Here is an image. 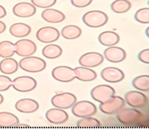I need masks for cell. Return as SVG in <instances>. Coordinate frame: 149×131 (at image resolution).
<instances>
[{
	"label": "cell",
	"instance_id": "6da1fadb",
	"mask_svg": "<svg viewBox=\"0 0 149 131\" xmlns=\"http://www.w3.org/2000/svg\"><path fill=\"white\" fill-rule=\"evenodd\" d=\"M143 116L142 113L134 108L123 107L116 112V117L120 123L130 125L140 122Z\"/></svg>",
	"mask_w": 149,
	"mask_h": 131
},
{
	"label": "cell",
	"instance_id": "7a4b0ae2",
	"mask_svg": "<svg viewBox=\"0 0 149 131\" xmlns=\"http://www.w3.org/2000/svg\"><path fill=\"white\" fill-rule=\"evenodd\" d=\"M82 20L89 27L99 28L107 23L108 17L102 11L93 10L86 12L83 16Z\"/></svg>",
	"mask_w": 149,
	"mask_h": 131
},
{
	"label": "cell",
	"instance_id": "3957f363",
	"mask_svg": "<svg viewBox=\"0 0 149 131\" xmlns=\"http://www.w3.org/2000/svg\"><path fill=\"white\" fill-rule=\"evenodd\" d=\"M20 68L29 72H38L46 67V62L41 58L36 56H27L22 59L19 63Z\"/></svg>",
	"mask_w": 149,
	"mask_h": 131
},
{
	"label": "cell",
	"instance_id": "277c9868",
	"mask_svg": "<svg viewBox=\"0 0 149 131\" xmlns=\"http://www.w3.org/2000/svg\"><path fill=\"white\" fill-rule=\"evenodd\" d=\"M97 112L95 105L91 101L82 100L76 102L72 108V114L79 118H86L94 115Z\"/></svg>",
	"mask_w": 149,
	"mask_h": 131
},
{
	"label": "cell",
	"instance_id": "5b68a950",
	"mask_svg": "<svg viewBox=\"0 0 149 131\" xmlns=\"http://www.w3.org/2000/svg\"><path fill=\"white\" fill-rule=\"evenodd\" d=\"M115 90L111 86L99 85L93 88L90 92L93 99L100 103H104L115 95Z\"/></svg>",
	"mask_w": 149,
	"mask_h": 131
},
{
	"label": "cell",
	"instance_id": "8992f818",
	"mask_svg": "<svg viewBox=\"0 0 149 131\" xmlns=\"http://www.w3.org/2000/svg\"><path fill=\"white\" fill-rule=\"evenodd\" d=\"M126 103L134 108H142L148 104L147 96L140 91L131 90L127 92L125 95Z\"/></svg>",
	"mask_w": 149,
	"mask_h": 131
},
{
	"label": "cell",
	"instance_id": "52a82bcc",
	"mask_svg": "<svg viewBox=\"0 0 149 131\" xmlns=\"http://www.w3.org/2000/svg\"><path fill=\"white\" fill-rule=\"evenodd\" d=\"M51 101L52 105L56 108L68 109L76 103L77 98L74 94L71 93L63 92L54 96Z\"/></svg>",
	"mask_w": 149,
	"mask_h": 131
},
{
	"label": "cell",
	"instance_id": "ba28073f",
	"mask_svg": "<svg viewBox=\"0 0 149 131\" xmlns=\"http://www.w3.org/2000/svg\"><path fill=\"white\" fill-rule=\"evenodd\" d=\"M125 104V100L119 96H113L107 101L100 104V110L106 114H113L123 108Z\"/></svg>",
	"mask_w": 149,
	"mask_h": 131
},
{
	"label": "cell",
	"instance_id": "9c48e42d",
	"mask_svg": "<svg viewBox=\"0 0 149 131\" xmlns=\"http://www.w3.org/2000/svg\"><path fill=\"white\" fill-rule=\"evenodd\" d=\"M52 77L61 82H69L76 78L74 69L66 66H59L54 68L51 72Z\"/></svg>",
	"mask_w": 149,
	"mask_h": 131
},
{
	"label": "cell",
	"instance_id": "30bf717a",
	"mask_svg": "<svg viewBox=\"0 0 149 131\" xmlns=\"http://www.w3.org/2000/svg\"><path fill=\"white\" fill-rule=\"evenodd\" d=\"M13 88L20 92H29L34 89L37 86V82L33 78L29 76H21L15 78L12 81Z\"/></svg>",
	"mask_w": 149,
	"mask_h": 131
},
{
	"label": "cell",
	"instance_id": "8fae6325",
	"mask_svg": "<svg viewBox=\"0 0 149 131\" xmlns=\"http://www.w3.org/2000/svg\"><path fill=\"white\" fill-rule=\"evenodd\" d=\"M60 36V32L55 27L47 26L40 28L36 33L37 39L42 43H52L56 41Z\"/></svg>",
	"mask_w": 149,
	"mask_h": 131
},
{
	"label": "cell",
	"instance_id": "7c38bea8",
	"mask_svg": "<svg viewBox=\"0 0 149 131\" xmlns=\"http://www.w3.org/2000/svg\"><path fill=\"white\" fill-rule=\"evenodd\" d=\"M104 60V56L101 53L96 52H90L81 56L79 59V63L81 66L92 68L101 65Z\"/></svg>",
	"mask_w": 149,
	"mask_h": 131
},
{
	"label": "cell",
	"instance_id": "4fadbf2b",
	"mask_svg": "<svg viewBox=\"0 0 149 131\" xmlns=\"http://www.w3.org/2000/svg\"><path fill=\"white\" fill-rule=\"evenodd\" d=\"M15 45L16 46V53L22 57H27L34 54L37 50L36 43L28 39H22L17 41Z\"/></svg>",
	"mask_w": 149,
	"mask_h": 131
},
{
	"label": "cell",
	"instance_id": "5bb4252c",
	"mask_svg": "<svg viewBox=\"0 0 149 131\" xmlns=\"http://www.w3.org/2000/svg\"><path fill=\"white\" fill-rule=\"evenodd\" d=\"M101 78L109 83H117L122 81L125 78L124 72L119 68L115 67L104 68L101 72Z\"/></svg>",
	"mask_w": 149,
	"mask_h": 131
},
{
	"label": "cell",
	"instance_id": "9a60e30c",
	"mask_svg": "<svg viewBox=\"0 0 149 131\" xmlns=\"http://www.w3.org/2000/svg\"><path fill=\"white\" fill-rule=\"evenodd\" d=\"M105 59L111 63H117L123 61L126 57L125 50L119 46H109L104 51Z\"/></svg>",
	"mask_w": 149,
	"mask_h": 131
},
{
	"label": "cell",
	"instance_id": "2e32d148",
	"mask_svg": "<svg viewBox=\"0 0 149 131\" xmlns=\"http://www.w3.org/2000/svg\"><path fill=\"white\" fill-rule=\"evenodd\" d=\"M12 10L15 16L26 18L33 16L36 12V8L33 3L22 2L16 3L13 6Z\"/></svg>",
	"mask_w": 149,
	"mask_h": 131
},
{
	"label": "cell",
	"instance_id": "e0dca14e",
	"mask_svg": "<svg viewBox=\"0 0 149 131\" xmlns=\"http://www.w3.org/2000/svg\"><path fill=\"white\" fill-rule=\"evenodd\" d=\"M47 119L54 124H62L66 122L69 116L68 113L63 109L55 108L48 110L45 114Z\"/></svg>",
	"mask_w": 149,
	"mask_h": 131
},
{
	"label": "cell",
	"instance_id": "ac0fdd59",
	"mask_svg": "<svg viewBox=\"0 0 149 131\" xmlns=\"http://www.w3.org/2000/svg\"><path fill=\"white\" fill-rule=\"evenodd\" d=\"M15 106L18 111L23 113H33L39 108L38 102L30 98H24L18 100Z\"/></svg>",
	"mask_w": 149,
	"mask_h": 131
},
{
	"label": "cell",
	"instance_id": "d6986e66",
	"mask_svg": "<svg viewBox=\"0 0 149 131\" xmlns=\"http://www.w3.org/2000/svg\"><path fill=\"white\" fill-rule=\"evenodd\" d=\"M42 18L49 23H61L65 19V15L61 11L52 8H47L41 13Z\"/></svg>",
	"mask_w": 149,
	"mask_h": 131
},
{
	"label": "cell",
	"instance_id": "ffe728a7",
	"mask_svg": "<svg viewBox=\"0 0 149 131\" xmlns=\"http://www.w3.org/2000/svg\"><path fill=\"white\" fill-rule=\"evenodd\" d=\"M99 42L105 46H115L120 40L119 35L112 31H105L100 34L98 37Z\"/></svg>",
	"mask_w": 149,
	"mask_h": 131
},
{
	"label": "cell",
	"instance_id": "44dd1931",
	"mask_svg": "<svg viewBox=\"0 0 149 131\" xmlns=\"http://www.w3.org/2000/svg\"><path fill=\"white\" fill-rule=\"evenodd\" d=\"M31 27L23 23H16L12 24L9 28L10 34L14 37L23 38L27 37L31 32Z\"/></svg>",
	"mask_w": 149,
	"mask_h": 131
},
{
	"label": "cell",
	"instance_id": "7402d4cb",
	"mask_svg": "<svg viewBox=\"0 0 149 131\" xmlns=\"http://www.w3.org/2000/svg\"><path fill=\"white\" fill-rule=\"evenodd\" d=\"M76 73V78L84 82H89L97 78V73L93 70L86 67H77L74 68Z\"/></svg>",
	"mask_w": 149,
	"mask_h": 131
},
{
	"label": "cell",
	"instance_id": "603a6c76",
	"mask_svg": "<svg viewBox=\"0 0 149 131\" xmlns=\"http://www.w3.org/2000/svg\"><path fill=\"white\" fill-rule=\"evenodd\" d=\"M18 66L15 59L11 57L5 58L0 62V71L3 74H13L17 71Z\"/></svg>",
	"mask_w": 149,
	"mask_h": 131
},
{
	"label": "cell",
	"instance_id": "cb8c5ba5",
	"mask_svg": "<svg viewBox=\"0 0 149 131\" xmlns=\"http://www.w3.org/2000/svg\"><path fill=\"white\" fill-rule=\"evenodd\" d=\"M19 122V120L15 115L6 111L0 112V127H14Z\"/></svg>",
	"mask_w": 149,
	"mask_h": 131
},
{
	"label": "cell",
	"instance_id": "d4e9b609",
	"mask_svg": "<svg viewBox=\"0 0 149 131\" xmlns=\"http://www.w3.org/2000/svg\"><path fill=\"white\" fill-rule=\"evenodd\" d=\"M82 33L81 28L76 25L65 26L61 30V35L66 39H74L79 38Z\"/></svg>",
	"mask_w": 149,
	"mask_h": 131
},
{
	"label": "cell",
	"instance_id": "484cf974",
	"mask_svg": "<svg viewBox=\"0 0 149 131\" xmlns=\"http://www.w3.org/2000/svg\"><path fill=\"white\" fill-rule=\"evenodd\" d=\"M42 55L49 59L59 57L62 54V49L61 46L56 44H49L45 46L42 50Z\"/></svg>",
	"mask_w": 149,
	"mask_h": 131
},
{
	"label": "cell",
	"instance_id": "4316f807",
	"mask_svg": "<svg viewBox=\"0 0 149 131\" xmlns=\"http://www.w3.org/2000/svg\"><path fill=\"white\" fill-rule=\"evenodd\" d=\"M16 46L15 43L9 41L0 42V57L3 58L10 57L16 53Z\"/></svg>",
	"mask_w": 149,
	"mask_h": 131
},
{
	"label": "cell",
	"instance_id": "83f0119b",
	"mask_svg": "<svg viewBox=\"0 0 149 131\" xmlns=\"http://www.w3.org/2000/svg\"><path fill=\"white\" fill-rule=\"evenodd\" d=\"M133 86L139 91L149 92V75H141L132 81Z\"/></svg>",
	"mask_w": 149,
	"mask_h": 131
},
{
	"label": "cell",
	"instance_id": "f1b7e54d",
	"mask_svg": "<svg viewBox=\"0 0 149 131\" xmlns=\"http://www.w3.org/2000/svg\"><path fill=\"white\" fill-rule=\"evenodd\" d=\"M132 4L128 0H115L111 4L112 11L118 14L126 13L130 9Z\"/></svg>",
	"mask_w": 149,
	"mask_h": 131
},
{
	"label": "cell",
	"instance_id": "f546056e",
	"mask_svg": "<svg viewBox=\"0 0 149 131\" xmlns=\"http://www.w3.org/2000/svg\"><path fill=\"white\" fill-rule=\"evenodd\" d=\"M76 126L78 128H99L101 126V123L97 119L88 117L79 120Z\"/></svg>",
	"mask_w": 149,
	"mask_h": 131
},
{
	"label": "cell",
	"instance_id": "4dcf8cb0",
	"mask_svg": "<svg viewBox=\"0 0 149 131\" xmlns=\"http://www.w3.org/2000/svg\"><path fill=\"white\" fill-rule=\"evenodd\" d=\"M134 19L141 24L149 23V8H143L137 10L134 14Z\"/></svg>",
	"mask_w": 149,
	"mask_h": 131
},
{
	"label": "cell",
	"instance_id": "1f68e13d",
	"mask_svg": "<svg viewBox=\"0 0 149 131\" xmlns=\"http://www.w3.org/2000/svg\"><path fill=\"white\" fill-rule=\"evenodd\" d=\"M31 2L36 7L47 9L55 5L56 0H31Z\"/></svg>",
	"mask_w": 149,
	"mask_h": 131
},
{
	"label": "cell",
	"instance_id": "d6a6232c",
	"mask_svg": "<svg viewBox=\"0 0 149 131\" xmlns=\"http://www.w3.org/2000/svg\"><path fill=\"white\" fill-rule=\"evenodd\" d=\"M12 85V81L6 75H0V92H4L9 89Z\"/></svg>",
	"mask_w": 149,
	"mask_h": 131
},
{
	"label": "cell",
	"instance_id": "836d02e7",
	"mask_svg": "<svg viewBox=\"0 0 149 131\" xmlns=\"http://www.w3.org/2000/svg\"><path fill=\"white\" fill-rule=\"evenodd\" d=\"M138 59L142 63L149 64V49L141 50L138 54Z\"/></svg>",
	"mask_w": 149,
	"mask_h": 131
},
{
	"label": "cell",
	"instance_id": "e575fe53",
	"mask_svg": "<svg viewBox=\"0 0 149 131\" xmlns=\"http://www.w3.org/2000/svg\"><path fill=\"white\" fill-rule=\"evenodd\" d=\"M93 0H70V2L76 8H85L91 4Z\"/></svg>",
	"mask_w": 149,
	"mask_h": 131
},
{
	"label": "cell",
	"instance_id": "d590c367",
	"mask_svg": "<svg viewBox=\"0 0 149 131\" xmlns=\"http://www.w3.org/2000/svg\"><path fill=\"white\" fill-rule=\"evenodd\" d=\"M6 15V11L3 6L0 5V19L4 17Z\"/></svg>",
	"mask_w": 149,
	"mask_h": 131
},
{
	"label": "cell",
	"instance_id": "8d00e7d4",
	"mask_svg": "<svg viewBox=\"0 0 149 131\" xmlns=\"http://www.w3.org/2000/svg\"><path fill=\"white\" fill-rule=\"evenodd\" d=\"M6 28V27L5 24L3 21L0 20V34L3 33L5 31Z\"/></svg>",
	"mask_w": 149,
	"mask_h": 131
},
{
	"label": "cell",
	"instance_id": "74e56055",
	"mask_svg": "<svg viewBox=\"0 0 149 131\" xmlns=\"http://www.w3.org/2000/svg\"><path fill=\"white\" fill-rule=\"evenodd\" d=\"M14 127L17 128H29L30 126L27 124H17Z\"/></svg>",
	"mask_w": 149,
	"mask_h": 131
},
{
	"label": "cell",
	"instance_id": "f35d334b",
	"mask_svg": "<svg viewBox=\"0 0 149 131\" xmlns=\"http://www.w3.org/2000/svg\"><path fill=\"white\" fill-rule=\"evenodd\" d=\"M145 33H146V36L149 38V26H148V27L146 29Z\"/></svg>",
	"mask_w": 149,
	"mask_h": 131
},
{
	"label": "cell",
	"instance_id": "ab89813d",
	"mask_svg": "<svg viewBox=\"0 0 149 131\" xmlns=\"http://www.w3.org/2000/svg\"><path fill=\"white\" fill-rule=\"evenodd\" d=\"M3 101V96L0 93V104H1Z\"/></svg>",
	"mask_w": 149,
	"mask_h": 131
},
{
	"label": "cell",
	"instance_id": "60d3db41",
	"mask_svg": "<svg viewBox=\"0 0 149 131\" xmlns=\"http://www.w3.org/2000/svg\"><path fill=\"white\" fill-rule=\"evenodd\" d=\"M147 3H148V5H149V0H148V2H147Z\"/></svg>",
	"mask_w": 149,
	"mask_h": 131
}]
</instances>
